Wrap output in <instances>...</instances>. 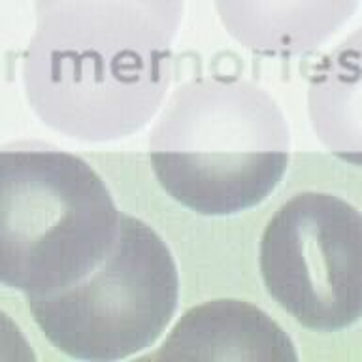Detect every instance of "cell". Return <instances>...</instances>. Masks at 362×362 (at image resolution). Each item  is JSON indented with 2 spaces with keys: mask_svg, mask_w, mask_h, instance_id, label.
<instances>
[{
  "mask_svg": "<svg viewBox=\"0 0 362 362\" xmlns=\"http://www.w3.org/2000/svg\"><path fill=\"white\" fill-rule=\"evenodd\" d=\"M121 211L78 155L0 151V285L25 296L66 287L100 259Z\"/></svg>",
  "mask_w": 362,
  "mask_h": 362,
  "instance_id": "1",
  "label": "cell"
},
{
  "mask_svg": "<svg viewBox=\"0 0 362 362\" xmlns=\"http://www.w3.org/2000/svg\"><path fill=\"white\" fill-rule=\"evenodd\" d=\"M180 302L174 255L157 230L123 214L100 259L66 287L27 296L45 339L70 358L113 362L149 349Z\"/></svg>",
  "mask_w": 362,
  "mask_h": 362,
  "instance_id": "2",
  "label": "cell"
},
{
  "mask_svg": "<svg viewBox=\"0 0 362 362\" xmlns=\"http://www.w3.org/2000/svg\"><path fill=\"white\" fill-rule=\"evenodd\" d=\"M266 293L308 330L332 334L362 319V211L321 191L296 192L260 236Z\"/></svg>",
  "mask_w": 362,
  "mask_h": 362,
  "instance_id": "3",
  "label": "cell"
},
{
  "mask_svg": "<svg viewBox=\"0 0 362 362\" xmlns=\"http://www.w3.org/2000/svg\"><path fill=\"white\" fill-rule=\"evenodd\" d=\"M151 361H298L279 322L251 302L217 298L177 319Z\"/></svg>",
  "mask_w": 362,
  "mask_h": 362,
  "instance_id": "4",
  "label": "cell"
},
{
  "mask_svg": "<svg viewBox=\"0 0 362 362\" xmlns=\"http://www.w3.org/2000/svg\"><path fill=\"white\" fill-rule=\"evenodd\" d=\"M0 361L36 362L33 345L13 319L0 310Z\"/></svg>",
  "mask_w": 362,
  "mask_h": 362,
  "instance_id": "5",
  "label": "cell"
},
{
  "mask_svg": "<svg viewBox=\"0 0 362 362\" xmlns=\"http://www.w3.org/2000/svg\"><path fill=\"white\" fill-rule=\"evenodd\" d=\"M242 2L245 10H257V13L262 16H294L300 10H315V8H322V4L315 2V0H219V4L223 8L232 4ZM325 2V0H321Z\"/></svg>",
  "mask_w": 362,
  "mask_h": 362,
  "instance_id": "6",
  "label": "cell"
}]
</instances>
